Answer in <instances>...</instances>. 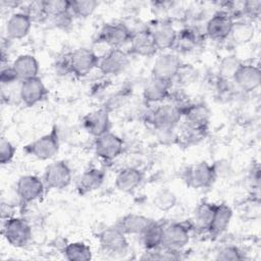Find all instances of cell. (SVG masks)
<instances>
[{
  "label": "cell",
  "instance_id": "cell-20",
  "mask_svg": "<svg viewBox=\"0 0 261 261\" xmlns=\"http://www.w3.org/2000/svg\"><path fill=\"white\" fill-rule=\"evenodd\" d=\"M129 49L133 54L143 57L153 56L157 52V48L149 31L133 33L129 41Z\"/></svg>",
  "mask_w": 261,
  "mask_h": 261
},
{
  "label": "cell",
  "instance_id": "cell-18",
  "mask_svg": "<svg viewBox=\"0 0 261 261\" xmlns=\"http://www.w3.org/2000/svg\"><path fill=\"white\" fill-rule=\"evenodd\" d=\"M31 18L24 12H15L8 18L5 30L8 39L19 40L24 38L32 27Z\"/></svg>",
  "mask_w": 261,
  "mask_h": 261
},
{
  "label": "cell",
  "instance_id": "cell-21",
  "mask_svg": "<svg viewBox=\"0 0 261 261\" xmlns=\"http://www.w3.org/2000/svg\"><path fill=\"white\" fill-rule=\"evenodd\" d=\"M143 172L136 167L121 169L115 177V187L123 193H130L136 190L143 180Z\"/></svg>",
  "mask_w": 261,
  "mask_h": 261
},
{
  "label": "cell",
  "instance_id": "cell-23",
  "mask_svg": "<svg viewBox=\"0 0 261 261\" xmlns=\"http://www.w3.org/2000/svg\"><path fill=\"white\" fill-rule=\"evenodd\" d=\"M170 88L171 82L151 77V80L146 84L144 88V99L148 103L161 102L168 97Z\"/></svg>",
  "mask_w": 261,
  "mask_h": 261
},
{
  "label": "cell",
  "instance_id": "cell-14",
  "mask_svg": "<svg viewBox=\"0 0 261 261\" xmlns=\"http://www.w3.org/2000/svg\"><path fill=\"white\" fill-rule=\"evenodd\" d=\"M190 233L187 226L181 223H171L164 226L162 247L167 250L179 251L188 245Z\"/></svg>",
  "mask_w": 261,
  "mask_h": 261
},
{
  "label": "cell",
  "instance_id": "cell-30",
  "mask_svg": "<svg viewBox=\"0 0 261 261\" xmlns=\"http://www.w3.org/2000/svg\"><path fill=\"white\" fill-rule=\"evenodd\" d=\"M215 207L216 205L208 202H202L201 204H199L195 211V221L198 226L208 229L213 218Z\"/></svg>",
  "mask_w": 261,
  "mask_h": 261
},
{
  "label": "cell",
  "instance_id": "cell-25",
  "mask_svg": "<svg viewBox=\"0 0 261 261\" xmlns=\"http://www.w3.org/2000/svg\"><path fill=\"white\" fill-rule=\"evenodd\" d=\"M153 220L147 216L140 214H127L123 216L116 224V226L125 234H139L150 225Z\"/></svg>",
  "mask_w": 261,
  "mask_h": 261
},
{
  "label": "cell",
  "instance_id": "cell-6",
  "mask_svg": "<svg viewBox=\"0 0 261 261\" xmlns=\"http://www.w3.org/2000/svg\"><path fill=\"white\" fill-rule=\"evenodd\" d=\"M99 56L91 49L79 48L68 54L70 71L76 76H85L90 73L99 62Z\"/></svg>",
  "mask_w": 261,
  "mask_h": 261
},
{
  "label": "cell",
  "instance_id": "cell-37",
  "mask_svg": "<svg viewBox=\"0 0 261 261\" xmlns=\"http://www.w3.org/2000/svg\"><path fill=\"white\" fill-rule=\"evenodd\" d=\"M15 147L6 139L2 138L0 141V162L1 164H8L14 157Z\"/></svg>",
  "mask_w": 261,
  "mask_h": 261
},
{
  "label": "cell",
  "instance_id": "cell-12",
  "mask_svg": "<svg viewBox=\"0 0 261 261\" xmlns=\"http://www.w3.org/2000/svg\"><path fill=\"white\" fill-rule=\"evenodd\" d=\"M128 62L126 52L121 49H110L99 58L97 67L105 75H115L123 71Z\"/></svg>",
  "mask_w": 261,
  "mask_h": 261
},
{
  "label": "cell",
  "instance_id": "cell-5",
  "mask_svg": "<svg viewBox=\"0 0 261 261\" xmlns=\"http://www.w3.org/2000/svg\"><path fill=\"white\" fill-rule=\"evenodd\" d=\"M43 181L46 189L62 190L71 182V169L63 160H58L47 166Z\"/></svg>",
  "mask_w": 261,
  "mask_h": 261
},
{
  "label": "cell",
  "instance_id": "cell-27",
  "mask_svg": "<svg viewBox=\"0 0 261 261\" xmlns=\"http://www.w3.org/2000/svg\"><path fill=\"white\" fill-rule=\"evenodd\" d=\"M164 225L160 222H155L154 220L150 225L142 232L141 239L144 247L147 251H156L162 247Z\"/></svg>",
  "mask_w": 261,
  "mask_h": 261
},
{
  "label": "cell",
  "instance_id": "cell-4",
  "mask_svg": "<svg viewBox=\"0 0 261 261\" xmlns=\"http://www.w3.org/2000/svg\"><path fill=\"white\" fill-rule=\"evenodd\" d=\"M182 116V110L178 104L166 103L155 108L148 120L153 126L159 129L174 128Z\"/></svg>",
  "mask_w": 261,
  "mask_h": 261
},
{
  "label": "cell",
  "instance_id": "cell-7",
  "mask_svg": "<svg viewBox=\"0 0 261 261\" xmlns=\"http://www.w3.org/2000/svg\"><path fill=\"white\" fill-rule=\"evenodd\" d=\"M95 153L105 161H111L117 158L124 148V143L120 137L113 133H106L96 138Z\"/></svg>",
  "mask_w": 261,
  "mask_h": 261
},
{
  "label": "cell",
  "instance_id": "cell-10",
  "mask_svg": "<svg viewBox=\"0 0 261 261\" xmlns=\"http://www.w3.org/2000/svg\"><path fill=\"white\" fill-rule=\"evenodd\" d=\"M182 62L174 53H162L156 58L152 67V77L171 82L175 79Z\"/></svg>",
  "mask_w": 261,
  "mask_h": 261
},
{
  "label": "cell",
  "instance_id": "cell-33",
  "mask_svg": "<svg viewBox=\"0 0 261 261\" xmlns=\"http://www.w3.org/2000/svg\"><path fill=\"white\" fill-rule=\"evenodd\" d=\"M44 9L47 17H51L53 19L70 11V1L46 0L44 1Z\"/></svg>",
  "mask_w": 261,
  "mask_h": 261
},
{
  "label": "cell",
  "instance_id": "cell-28",
  "mask_svg": "<svg viewBox=\"0 0 261 261\" xmlns=\"http://www.w3.org/2000/svg\"><path fill=\"white\" fill-rule=\"evenodd\" d=\"M64 257L69 261H89L92 259L91 248L83 242H73L65 246Z\"/></svg>",
  "mask_w": 261,
  "mask_h": 261
},
{
  "label": "cell",
  "instance_id": "cell-1",
  "mask_svg": "<svg viewBox=\"0 0 261 261\" xmlns=\"http://www.w3.org/2000/svg\"><path fill=\"white\" fill-rule=\"evenodd\" d=\"M2 233L8 244L20 248L25 246L33 238L32 227L29 222L21 217H8L4 220Z\"/></svg>",
  "mask_w": 261,
  "mask_h": 261
},
{
  "label": "cell",
  "instance_id": "cell-36",
  "mask_svg": "<svg viewBox=\"0 0 261 261\" xmlns=\"http://www.w3.org/2000/svg\"><path fill=\"white\" fill-rule=\"evenodd\" d=\"M244 256L239 248L234 246H226L219 250L216 255V260L221 261H230V260H242Z\"/></svg>",
  "mask_w": 261,
  "mask_h": 261
},
{
  "label": "cell",
  "instance_id": "cell-34",
  "mask_svg": "<svg viewBox=\"0 0 261 261\" xmlns=\"http://www.w3.org/2000/svg\"><path fill=\"white\" fill-rule=\"evenodd\" d=\"M242 62L233 55L225 56L219 65V75L222 80H232L236 71L241 66Z\"/></svg>",
  "mask_w": 261,
  "mask_h": 261
},
{
  "label": "cell",
  "instance_id": "cell-19",
  "mask_svg": "<svg viewBox=\"0 0 261 261\" xmlns=\"http://www.w3.org/2000/svg\"><path fill=\"white\" fill-rule=\"evenodd\" d=\"M157 50H167L174 47L177 39V33L168 23L155 24L149 30Z\"/></svg>",
  "mask_w": 261,
  "mask_h": 261
},
{
  "label": "cell",
  "instance_id": "cell-40",
  "mask_svg": "<svg viewBox=\"0 0 261 261\" xmlns=\"http://www.w3.org/2000/svg\"><path fill=\"white\" fill-rule=\"evenodd\" d=\"M72 17L73 15L71 14V12H67V13H64L58 17H55L53 18V21L54 23L58 27V28H61V29H66L67 27H69L72 22Z\"/></svg>",
  "mask_w": 261,
  "mask_h": 261
},
{
  "label": "cell",
  "instance_id": "cell-9",
  "mask_svg": "<svg viewBox=\"0 0 261 261\" xmlns=\"http://www.w3.org/2000/svg\"><path fill=\"white\" fill-rule=\"evenodd\" d=\"M46 187L44 181L36 175H22L16 184V195L22 204H29L41 198Z\"/></svg>",
  "mask_w": 261,
  "mask_h": 261
},
{
  "label": "cell",
  "instance_id": "cell-32",
  "mask_svg": "<svg viewBox=\"0 0 261 261\" xmlns=\"http://www.w3.org/2000/svg\"><path fill=\"white\" fill-rule=\"evenodd\" d=\"M99 3L95 0H73L70 1V12L73 16L86 18L90 16Z\"/></svg>",
  "mask_w": 261,
  "mask_h": 261
},
{
  "label": "cell",
  "instance_id": "cell-24",
  "mask_svg": "<svg viewBox=\"0 0 261 261\" xmlns=\"http://www.w3.org/2000/svg\"><path fill=\"white\" fill-rule=\"evenodd\" d=\"M105 178V172L102 169L92 167L87 169L79 178L76 188L81 195L88 194L99 189Z\"/></svg>",
  "mask_w": 261,
  "mask_h": 261
},
{
  "label": "cell",
  "instance_id": "cell-11",
  "mask_svg": "<svg viewBox=\"0 0 261 261\" xmlns=\"http://www.w3.org/2000/svg\"><path fill=\"white\" fill-rule=\"evenodd\" d=\"M98 238L101 248L110 254H123L128 249L125 233L116 225L106 227L99 233Z\"/></svg>",
  "mask_w": 261,
  "mask_h": 261
},
{
  "label": "cell",
  "instance_id": "cell-16",
  "mask_svg": "<svg viewBox=\"0 0 261 261\" xmlns=\"http://www.w3.org/2000/svg\"><path fill=\"white\" fill-rule=\"evenodd\" d=\"M83 125L87 133L95 138L108 133L111 126L109 111L105 108H101L86 114L83 118Z\"/></svg>",
  "mask_w": 261,
  "mask_h": 261
},
{
  "label": "cell",
  "instance_id": "cell-22",
  "mask_svg": "<svg viewBox=\"0 0 261 261\" xmlns=\"http://www.w3.org/2000/svg\"><path fill=\"white\" fill-rule=\"evenodd\" d=\"M12 67L20 82L34 79L39 73V62L34 55L21 54L12 63Z\"/></svg>",
  "mask_w": 261,
  "mask_h": 261
},
{
  "label": "cell",
  "instance_id": "cell-31",
  "mask_svg": "<svg viewBox=\"0 0 261 261\" xmlns=\"http://www.w3.org/2000/svg\"><path fill=\"white\" fill-rule=\"evenodd\" d=\"M177 202V198L175 194L168 190V189H162L158 191L153 199V204L154 206L160 210V211H169L172 209Z\"/></svg>",
  "mask_w": 261,
  "mask_h": 261
},
{
  "label": "cell",
  "instance_id": "cell-15",
  "mask_svg": "<svg viewBox=\"0 0 261 261\" xmlns=\"http://www.w3.org/2000/svg\"><path fill=\"white\" fill-rule=\"evenodd\" d=\"M232 17L228 12L219 11L215 13L206 24V34L215 41H222L229 37L232 25Z\"/></svg>",
  "mask_w": 261,
  "mask_h": 261
},
{
  "label": "cell",
  "instance_id": "cell-17",
  "mask_svg": "<svg viewBox=\"0 0 261 261\" xmlns=\"http://www.w3.org/2000/svg\"><path fill=\"white\" fill-rule=\"evenodd\" d=\"M260 70L252 64H241L236 71L232 81L238 88L245 92L256 90L260 85Z\"/></svg>",
  "mask_w": 261,
  "mask_h": 261
},
{
  "label": "cell",
  "instance_id": "cell-39",
  "mask_svg": "<svg viewBox=\"0 0 261 261\" xmlns=\"http://www.w3.org/2000/svg\"><path fill=\"white\" fill-rule=\"evenodd\" d=\"M0 82L1 86H9L14 85L16 82H20L16 75V72L14 71L12 65L6 66L1 69L0 73Z\"/></svg>",
  "mask_w": 261,
  "mask_h": 261
},
{
  "label": "cell",
  "instance_id": "cell-29",
  "mask_svg": "<svg viewBox=\"0 0 261 261\" xmlns=\"http://www.w3.org/2000/svg\"><path fill=\"white\" fill-rule=\"evenodd\" d=\"M255 29L254 25L249 21H238L233 22L230 35L236 43L245 44L252 40L254 37Z\"/></svg>",
  "mask_w": 261,
  "mask_h": 261
},
{
  "label": "cell",
  "instance_id": "cell-8",
  "mask_svg": "<svg viewBox=\"0 0 261 261\" xmlns=\"http://www.w3.org/2000/svg\"><path fill=\"white\" fill-rule=\"evenodd\" d=\"M133 36L132 31L123 23H107L98 36V42L104 43L110 49H120L126 43H129Z\"/></svg>",
  "mask_w": 261,
  "mask_h": 261
},
{
  "label": "cell",
  "instance_id": "cell-13",
  "mask_svg": "<svg viewBox=\"0 0 261 261\" xmlns=\"http://www.w3.org/2000/svg\"><path fill=\"white\" fill-rule=\"evenodd\" d=\"M48 91L39 76L19 83V99L29 107L43 101Z\"/></svg>",
  "mask_w": 261,
  "mask_h": 261
},
{
  "label": "cell",
  "instance_id": "cell-35",
  "mask_svg": "<svg viewBox=\"0 0 261 261\" xmlns=\"http://www.w3.org/2000/svg\"><path fill=\"white\" fill-rule=\"evenodd\" d=\"M24 13L31 18L32 21H43L48 18L44 9V1L31 2L24 11Z\"/></svg>",
  "mask_w": 261,
  "mask_h": 261
},
{
  "label": "cell",
  "instance_id": "cell-26",
  "mask_svg": "<svg viewBox=\"0 0 261 261\" xmlns=\"http://www.w3.org/2000/svg\"><path fill=\"white\" fill-rule=\"evenodd\" d=\"M232 217V210L226 204H218L215 207L213 218L208 230L213 234H220L226 230Z\"/></svg>",
  "mask_w": 261,
  "mask_h": 261
},
{
  "label": "cell",
  "instance_id": "cell-38",
  "mask_svg": "<svg viewBox=\"0 0 261 261\" xmlns=\"http://www.w3.org/2000/svg\"><path fill=\"white\" fill-rule=\"evenodd\" d=\"M243 11L250 18H257L261 12V1L253 0L243 3Z\"/></svg>",
  "mask_w": 261,
  "mask_h": 261
},
{
  "label": "cell",
  "instance_id": "cell-2",
  "mask_svg": "<svg viewBox=\"0 0 261 261\" xmlns=\"http://www.w3.org/2000/svg\"><path fill=\"white\" fill-rule=\"evenodd\" d=\"M24 150L28 154L40 160L53 158L59 151V135L57 126H53L50 133L27 145Z\"/></svg>",
  "mask_w": 261,
  "mask_h": 261
},
{
  "label": "cell",
  "instance_id": "cell-3",
  "mask_svg": "<svg viewBox=\"0 0 261 261\" xmlns=\"http://www.w3.org/2000/svg\"><path fill=\"white\" fill-rule=\"evenodd\" d=\"M217 174L214 165L206 161H201L189 166L185 173L184 179L186 184L193 189H204L210 187Z\"/></svg>",
  "mask_w": 261,
  "mask_h": 261
}]
</instances>
